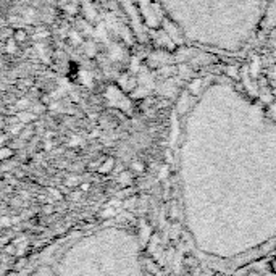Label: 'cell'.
Here are the masks:
<instances>
[{
  "label": "cell",
  "instance_id": "cell-5",
  "mask_svg": "<svg viewBox=\"0 0 276 276\" xmlns=\"http://www.w3.org/2000/svg\"><path fill=\"white\" fill-rule=\"evenodd\" d=\"M23 16H24V20H26V21L33 23V21H34V18L37 16V13H36V11H34L33 8H28V10H24Z\"/></svg>",
  "mask_w": 276,
  "mask_h": 276
},
{
  "label": "cell",
  "instance_id": "cell-3",
  "mask_svg": "<svg viewBox=\"0 0 276 276\" xmlns=\"http://www.w3.org/2000/svg\"><path fill=\"white\" fill-rule=\"evenodd\" d=\"M165 29H166V34H168V37H171V41L175 44L183 42V39H179V37H181V31H176L175 28H173L171 23L165 21Z\"/></svg>",
  "mask_w": 276,
  "mask_h": 276
},
{
  "label": "cell",
  "instance_id": "cell-7",
  "mask_svg": "<svg viewBox=\"0 0 276 276\" xmlns=\"http://www.w3.org/2000/svg\"><path fill=\"white\" fill-rule=\"evenodd\" d=\"M226 74L229 76V78H237V68L229 67V68L226 69Z\"/></svg>",
  "mask_w": 276,
  "mask_h": 276
},
{
  "label": "cell",
  "instance_id": "cell-4",
  "mask_svg": "<svg viewBox=\"0 0 276 276\" xmlns=\"http://www.w3.org/2000/svg\"><path fill=\"white\" fill-rule=\"evenodd\" d=\"M13 39L18 42V44H23V42H26L28 39V34H26V31L24 29H16L15 31V34H13Z\"/></svg>",
  "mask_w": 276,
  "mask_h": 276
},
{
  "label": "cell",
  "instance_id": "cell-2",
  "mask_svg": "<svg viewBox=\"0 0 276 276\" xmlns=\"http://www.w3.org/2000/svg\"><path fill=\"white\" fill-rule=\"evenodd\" d=\"M11 276H150L142 241L115 220L86 224L29 255Z\"/></svg>",
  "mask_w": 276,
  "mask_h": 276
},
{
  "label": "cell",
  "instance_id": "cell-6",
  "mask_svg": "<svg viewBox=\"0 0 276 276\" xmlns=\"http://www.w3.org/2000/svg\"><path fill=\"white\" fill-rule=\"evenodd\" d=\"M16 41L13 39V37H10V39L7 41V52L8 54H15L16 52Z\"/></svg>",
  "mask_w": 276,
  "mask_h": 276
},
{
  "label": "cell",
  "instance_id": "cell-1",
  "mask_svg": "<svg viewBox=\"0 0 276 276\" xmlns=\"http://www.w3.org/2000/svg\"><path fill=\"white\" fill-rule=\"evenodd\" d=\"M179 191L197 254L236 270L276 244V125L244 100L204 125L191 110L179 147Z\"/></svg>",
  "mask_w": 276,
  "mask_h": 276
},
{
  "label": "cell",
  "instance_id": "cell-8",
  "mask_svg": "<svg viewBox=\"0 0 276 276\" xmlns=\"http://www.w3.org/2000/svg\"><path fill=\"white\" fill-rule=\"evenodd\" d=\"M33 2H37V0H33Z\"/></svg>",
  "mask_w": 276,
  "mask_h": 276
}]
</instances>
